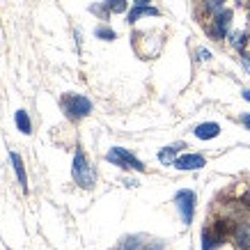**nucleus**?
Instances as JSON below:
<instances>
[{
	"label": "nucleus",
	"mask_w": 250,
	"mask_h": 250,
	"mask_svg": "<svg viewBox=\"0 0 250 250\" xmlns=\"http://www.w3.org/2000/svg\"><path fill=\"white\" fill-rule=\"evenodd\" d=\"M60 106L69 120H83V117H87L92 113L90 99L83 97V94H74V92H69V94H64L60 99Z\"/></svg>",
	"instance_id": "nucleus-1"
},
{
	"label": "nucleus",
	"mask_w": 250,
	"mask_h": 250,
	"mask_svg": "<svg viewBox=\"0 0 250 250\" xmlns=\"http://www.w3.org/2000/svg\"><path fill=\"white\" fill-rule=\"evenodd\" d=\"M71 174H74V182L78 186H83V188H92L94 182H97V174L90 167L83 152H76V156H74V170H71Z\"/></svg>",
	"instance_id": "nucleus-2"
},
{
	"label": "nucleus",
	"mask_w": 250,
	"mask_h": 250,
	"mask_svg": "<svg viewBox=\"0 0 250 250\" xmlns=\"http://www.w3.org/2000/svg\"><path fill=\"white\" fill-rule=\"evenodd\" d=\"M106 161L115 163L117 167H124V170H136V172H143L145 166L143 161H138L129 149H124V147H113L110 152L106 154Z\"/></svg>",
	"instance_id": "nucleus-3"
},
{
	"label": "nucleus",
	"mask_w": 250,
	"mask_h": 250,
	"mask_svg": "<svg viewBox=\"0 0 250 250\" xmlns=\"http://www.w3.org/2000/svg\"><path fill=\"white\" fill-rule=\"evenodd\" d=\"M174 205H177V211L182 216L184 225H190L193 213H195V193L193 190H179L174 195Z\"/></svg>",
	"instance_id": "nucleus-4"
},
{
	"label": "nucleus",
	"mask_w": 250,
	"mask_h": 250,
	"mask_svg": "<svg viewBox=\"0 0 250 250\" xmlns=\"http://www.w3.org/2000/svg\"><path fill=\"white\" fill-rule=\"evenodd\" d=\"M229 21H232V12L229 9H220L218 14H216V21H213V37L223 39L225 35H228V28H229Z\"/></svg>",
	"instance_id": "nucleus-5"
},
{
	"label": "nucleus",
	"mask_w": 250,
	"mask_h": 250,
	"mask_svg": "<svg viewBox=\"0 0 250 250\" xmlns=\"http://www.w3.org/2000/svg\"><path fill=\"white\" fill-rule=\"evenodd\" d=\"M174 167L177 170H200V167H205V156H200V154H184V156H179L174 161Z\"/></svg>",
	"instance_id": "nucleus-6"
},
{
	"label": "nucleus",
	"mask_w": 250,
	"mask_h": 250,
	"mask_svg": "<svg viewBox=\"0 0 250 250\" xmlns=\"http://www.w3.org/2000/svg\"><path fill=\"white\" fill-rule=\"evenodd\" d=\"M234 243L239 250H250V223H241L234 229Z\"/></svg>",
	"instance_id": "nucleus-7"
},
{
	"label": "nucleus",
	"mask_w": 250,
	"mask_h": 250,
	"mask_svg": "<svg viewBox=\"0 0 250 250\" xmlns=\"http://www.w3.org/2000/svg\"><path fill=\"white\" fill-rule=\"evenodd\" d=\"M218 133H220V126L216 122H207V124H200L195 129V136L200 138V140H211V138H216Z\"/></svg>",
	"instance_id": "nucleus-8"
},
{
	"label": "nucleus",
	"mask_w": 250,
	"mask_h": 250,
	"mask_svg": "<svg viewBox=\"0 0 250 250\" xmlns=\"http://www.w3.org/2000/svg\"><path fill=\"white\" fill-rule=\"evenodd\" d=\"M140 16H159V9L147 7V5H136V7L129 12V23H136Z\"/></svg>",
	"instance_id": "nucleus-9"
},
{
	"label": "nucleus",
	"mask_w": 250,
	"mask_h": 250,
	"mask_svg": "<svg viewBox=\"0 0 250 250\" xmlns=\"http://www.w3.org/2000/svg\"><path fill=\"white\" fill-rule=\"evenodd\" d=\"M9 159H12V166H14V172L19 177V182H21V188L28 190V179H25V170H23V161L19 154H9Z\"/></svg>",
	"instance_id": "nucleus-10"
},
{
	"label": "nucleus",
	"mask_w": 250,
	"mask_h": 250,
	"mask_svg": "<svg viewBox=\"0 0 250 250\" xmlns=\"http://www.w3.org/2000/svg\"><path fill=\"white\" fill-rule=\"evenodd\" d=\"M14 122H16V126H19V131H21V133H25V136H30V133H32L30 117H28V113H25V110H16Z\"/></svg>",
	"instance_id": "nucleus-11"
},
{
	"label": "nucleus",
	"mask_w": 250,
	"mask_h": 250,
	"mask_svg": "<svg viewBox=\"0 0 250 250\" xmlns=\"http://www.w3.org/2000/svg\"><path fill=\"white\" fill-rule=\"evenodd\" d=\"M218 243H220V236L218 234H211L209 229H205V232H202V250H213Z\"/></svg>",
	"instance_id": "nucleus-12"
},
{
	"label": "nucleus",
	"mask_w": 250,
	"mask_h": 250,
	"mask_svg": "<svg viewBox=\"0 0 250 250\" xmlns=\"http://www.w3.org/2000/svg\"><path fill=\"white\" fill-rule=\"evenodd\" d=\"M174 154H177V147H166V149L159 154V161L163 166H170V163H174Z\"/></svg>",
	"instance_id": "nucleus-13"
},
{
	"label": "nucleus",
	"mask_w": 250,
	"mask_h": 250,
	"mask_svg": "<svg viewBox=\"0 0 250 250\" xmlns=\"http://www.w3.org/2000/svg\"><path fill=\"white\" fill-rule=\"evenodd\" d=\"M138 248H140V239H138V236H126V239L120 243L117 250H138Z\"/></svg>",
	"instance_id": "nucleus-14"
},
{
	"label": "nucleus",
	"mask_w": 250,
	"mask_h": 250,
	"mask_svg": "<svg viewBox=\"0 0 250 250\" xmlns=\"http://www.w3.org/2000/svg\"><path fill=\"white\" fill-rule=\"evenodd\" d=\"M106 7L110 9V12L122 14V12H126V0H106Z\"/></svg>",
	"instance_id": "nucleus-15"
},
{
	"label": "nucleus",
	"mask_w": 250,
	"mask_h": 250,
	"mask_svg": "<svg viewBox=\"0 0 250 250\" xmlns=\"http://www.w3.org/2000/svg\"><path fill=\"white\" fill-rule=\"evenodd\" d=\"M94 35H97L99 39H106V42L115 39V32H113V30H108V28H97V30H94Z\"/></svg>",
	"instance_id": "nucleus-16"
},
{
	"label": "nucleus",
	"mask_w": 250,
	"mask_h": 250,
	"mask_svg": "<svg viewBox=\"0 0 250 250\" xmlns=\"http://www.w3.org/2000/svg\"><path fill=\"white\" fill-rule=\"evenodd\" d=\"M246 35H243V32H234V35H232V46H234V48H243V44H246Z\"/></svg>",
	"instance_id": "nucleus-17"
},
{
	"label": "nucleus",
	"mask_w": 250,
	"mask_h": 250,
	"mask_svg": "<svg viewBox=\"0 0 250 250\" xmlns=\"http://www.w3.org/2000/svg\"><path fill=\"white\" fill-rule=\"evenodd\" d=\"M223 2H225V0H205V7L211 9V12H216V9L223 7Z\"/></svg>",
	"instance_id": "nucleus-18"
},
{
	"label": "nucleus",
	"mask_w": 250,
	"mask_h": 250,
	"mask_svg": "<svg viewBox=\"0 0 250 250\" xmlns=\"http://www.w3.org/2000/svg\"><path fill=\"white\" fill-rule=\"evenodd\" d=\"M241 122H243V124H246V129L250 131V115H243V117H241Z\"/></svg>",
	"instance_id": "nucleus-19"
},
{
	"label": "nucleus",
	"mask_w": 250,
	"mask_h": 250,
	"mask_svg": "<svg viewBox=\"0 0 250 250\" xmlns=\"http://www.w3.org/2000/svg\"><path fill=\"white\" fill-rule=\"evenodd\" d=\"M200 58H202V60H207V58H211V53H209V51H200Z\"/></svg>",
	"instance_id": "nucleus-20"
},
{
	"label": "nucleus",
	"mask_w": 250,
	"mask_h": 250,
	"mask_svg": "<svg viewBox=\"0 0 250 250\" xmlns=\"http://www.w3.org/2000/svg\"><path fill=\"white\" fill-rule=\"evenodd\" d=\"M243 62H246V67L250 69V55H243Z\"/></svg>",
	"instance_id": "nucleus-21"
},
{
	"label": "nucleus",
	"mask_w": 250,
	"mask_h": 250,
	"mask_svg": "<svg viewBox=\"0 0 250 250\" xmlns=\"http://www.w3.org/2000/svg\"><path fill=\"white\" fill-rule=\"evenodd\" d=\"M133 2H136V5H147L149 0H133Z\"/></svg>",
	"instance_id": "nucleus-22"
},
{
	"label": "nucleus",
	"mask_w": 250,
	"mask_h": 250,
	"mask_svg": "<svg viewBox=\"0 0 250 250\" xmlns=\"http://www.w3.org/2000/svg\"><path fill=\"white\" fill-rule=\"evenodd\" d=\"M243 97H246V99H248V101H250V92L246 90V92H243Z\"/></svg>",
	"instance_id": "nucleus-23"
},
{
	"label": "nucleus",
	"mask_w": 250,
	"mask_h": 250,
	"mask_svg": "<svg viewBox=\"0 0 250 250\" xmlns=\"http://www.w3.org/2000/svg\"><path fill=\"white\" fill-rule=\"evenodd\" d=\"M248 16H250V9H248Z\"/></svg>",
	"instance_id": "nucleus-24"
}]
</instances>
